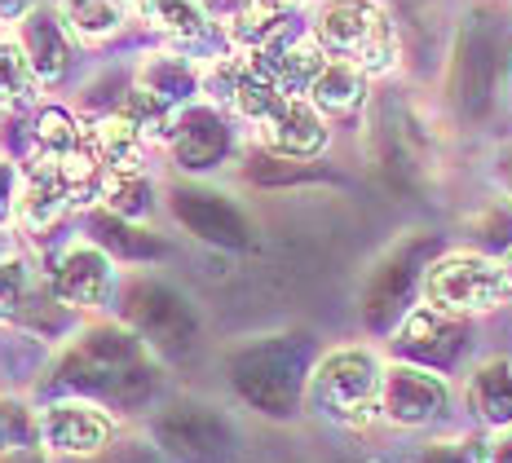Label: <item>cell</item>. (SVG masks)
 Listing matches in <instances>:
<instances>
[{"label": "cell", "instance_id": "6da1fadb", "mask_svg": "<svg viewBox=\"0 0 512 463\" xmlns=\"http://www.w3.org/2000/svg\"><path fill=\"white\" fill-rule=\"evenodd\" d=\"M309 40L327 58L354 62L367 75H389L398 67V23L380 0H318L309 18Z\"/></svg>", "mask_w": 512, "mask_h": 463}, {"label": "cell", "instance_id": "7a4b0ae2", "mask_svg": "<svg viewBox=\"0 0 512 463\" xmlns=\"http://www.w3.org/2000/svg\"><path fill=\"white\" fill-rule=\"evenodd\" d=\"M420 296L424 305L451 318H477L504 309L512 300V283L504 261H495L490 252H446L424 265Z\"/></svg>", "mask_w": 512, "mask_h": 463}, {"label": "cell", "instance_id": "3957f363", "mask_svg": "<svg viewBox=\"0 0 512 463\" xmlns=\"http://www.w3.org/2000/svg\"><path fill=\"white\" fill-rule=\"evenodd\" d=\"M380 389H384V362L367 344H340L323 353V362L309 375V397L332 424L362 428L380 415Z\"/></svg>", "mask_w": 512, "mask_h": 463}, {"label": "cell", "instance_id": "277c9868", "mask_svg": "<svg viewBox=\"0 0 512 463\" xmlns=\"http://www.w3.org/2000/svg\"><path fill=\"white\" fill-rule=\"evenodd\" d=\"M451 411V384L429 366L393 362L384 366V389H380V415L398 428H429L433 419Z\"/></svg>", "mask_w": 512, "mask_h": 463}, {"label": "cell", "instance_id": "5b68a950", "mask_svg": "<svg viewBox=\"0 0 512 463\" xmlns=\"http://www.w3.org/2000/svg\"><path fill=\"white\" fill-rule=\"evenodd\" d=\"M115 287V261L102 243L93 239H76L62 247L58 265H53L49 292L62 300L67 309H102L111 300Z\"/></svg>", "mask_w": 512, "mask_h": 463}, {"label": "cell", "instance_id": "8992f818", "mask_svg": "<svg viewBox=\"0 0 512 463\" xmlns=\"http://www.w3.org/2000/svg\"><path fill=\"white\" fill-rule=\"evenodd\" d=\"M111 437H115L111 415L102 406L84 402V397H62V402H49L40 411V446L53 450V455L89 459L111 446Z\"/></svg>", "mask_w": 512, "mask_h": 463}, {"label": "cell", "instance_id": "52a82bcc", "mask_svg": "<svg viewBox=\"0 0 512 463\" xmlns=\"http://www.w3.org/2000/svg\"><path fill=\"white\" fill-rule=\"evenodd\" d=\"M256 137L274 159H318L332 142V128L309 98H283L279 111L256 124Z\"/></svg>", "mask_w": 512, "mask_h": 463}, {"label": "cell", "instance_id": "ba28073f", "mask_svg": "<svg viewBox=\"0 0 512 463\" xmlns=\"http://www.w3.org/2000/svg\"><path fill=\"white\" fill-rule=\"evenodd\" d=\"M168 146H173V159L186 172H204L217 168L230 150V128H226V111L221 106H181L173 133H168Z\"/></svg>", "mask_w": 512, "mask_h": 463}, {"label": "cell", "instance_id": "9c48e42d", "mask_svg": "<svg viewBox=\"0 0 512 463\" xmlns=\"http://www.w3.org/2000/svg\"><path fill=\"white\" fill-rule=\"evenodd\" d=\"M18 45H23V53L31 58V67H36L40 84L45 89H53V84L67 80L71 71V58H76V40H71V31L62 27L58 9H45L40 5L36 14H27L23 23L14 27Z\"/></svg>", "mask_w": 512, "mask_h": 463}, {"label": "cell", "instance_id": "30bf717a", "mask_svg": "<svg viewBox=\"0 0 512 463\" xmlns=\"http://www.w3.org/2000/svg\"><path fill=\"white\" fill-rule=\"evenodd\" d=\"M137 89L181 111V106H195V98H204V67H195V62L173 49L146 53L137 62Z\"/></svg>", "mask_w": 512, "mask_h": 463}, {"label": "cell", "instance_id": "8fae6325", "mask_svg": "<svg viewBox=\"0 0 512 463\" xmlns=\"http://www.w3.org/2000/svg\"><path fill=\"white\" fill-rule=\"evenodd\" d=\"M89 150L102 164L106 177H128V172H142L146 137L133 128V120H124L120 111H111L89 128Z\"/></svg>", "mask_w": 512, "mask_h": 463}, {"label": "cell", "instance_id": "7c38bea8", "mask_svg": "<svg viewBox=\"0 0 512 463\" xmlns=\"http://www.w3.org/2000/svg\"><path fill=\"white\" fill-rule=\"evenodd\" d=\"M128 5H133V18H142L146 27L173 40V45H199L212 31L204 0H128Z\"/></svg>", "mask_w": 512, "mask_h": 463}, {"label": "cell", "instance_id": "4fadbf2b", "mask_svg": "<svg viewBox=\"0 0 512 463\" xmlns=\"http://www.w3.org/2000/svg\"><path fill=\"white\" fill-rule=\"evenodd\" d=\"M58 18L71 31V40L102 45L133 23V5L128 0H58Z\"/></svg>", "mask_w": 512, "mask_h": 463}, {"label": "cell", "instance_id": "5bb4252c", "mask_svg": "<svg viewBox=\"0 0 512 463\" xmlns=\"http://www.w3.org/2000/svg\"><path fill=\"white\" fill-rule=\"evenodd\" d=\"M367 84H371V75L362 67L340 62V58H327L323 71H318L314 84H309L305 98L314 102L323 115H349V111H358V106L367 102Z\"/></svg>", "mask_w": 512, "mask_h": 463}, {"label": "cell", "instance_id": "9a60e30c", "mask_svg": "<svg viewBox=\"0 0 512 463\" xmlns=\"http://www.w3.org/2000/svg\"><path fill=\"white\" fill-rule=\"evenodd\" d=\"M468 406L477 411L482 424L508 428L512 424V366L499 358L477 366L473 380H468Z\"/></svg>", "mask_w": 512, "mask_h": 463}, {"label": "cell", "instance_id": "2e32d148", "mask_svg": "<svg viewBox=\"0 0 512 463\" xmlns=\"http://www.w3.org/2000/svg\"><path fill=\"white\" fill-rule=\"evenodd\" d=\"M40 89L45 84L18 45V36H0V111H31Z\"/></svg>", "mask_w": 512, "mask_h": 463}, {"label": "cell", "instance_id": "e0dca14e", "mask_svg": "<svg viewBox=\"0 0 512 463\" xmlns=\"http://www.w3.org/2000/svg\"><path fill=\"white\" fill-rule=\"evenodd\" d=\"M455 336H460V318L442 314L433 305H420L415 314H407V322L398 331V340L407 344L415 358H437V349L455 353Z\"/></svg>", "mask_w": 512, "mask_h": 463}, {"label": "cell", "instance_id": "ac0fdd59", "mask_svg": "<svg viewBox=\"0 0 512 463\" xmlns=\"http://www.w3.org/2000/svg\"><path fill=\"white\" fill-rule=\"evenodd\" d=\"M40 446V415L27 411L18 397H0V455Z\"/></svg>", "mask_w": 512, "mask_h": 463}, {"label": "cell", "instance_id": "d6986e66", "mask_svg": "<svg viewBox=\"0 0 512 463\" xmlns=\"http://www.w3.org/2000/svg\"><path fill=\"white\" fill-rule=\"evenodd\" d=\"M27 292H31V269H27V261L18 252L0 256V322L23 318Z\"/></svg>", "mask_w": 512, "mask_h": 463}, {"label": "cell", "instance_id": "ffe728a7", "mask_svg": "<svg viewBox=\"0 0 512 463\" xmlns=\"http://www.w3.org/2000/svg\"><path fill=\"white\" fill-rule=\"evenodd\" d=\"M473 230L482 234V243L490 247V252H512V199H499L490 203V208L482 212V217L473 221Z\"/></svg>", "mask_w": 512, "mask_h": 463}, {"label": "cell", "instance_id": "44dd1931", "mask_svg": "<svg viewBox=\"0 0 512 463\" xmlns=\"http://www.w3.org/2000/svg\"><path fill=\"white\" fill-rule=\"evenodd\" d=\"M18 199H23V168L14 159H0V225L18 217Z\"/></svg>", "mask_w": 512, "mask_h": 463}, {"label": "cell", "instance_id": "7402d4cb", "mask_svg": "<svg viewBox=\"0 0 512 463\" xmlns=\"http://www.w3.org/2000/svg\"><path fill=\"white\" fill-rule=\"evenodd\" d=\"M36 9H40V0H0V27H18Z\"/></svg>", "mask_w": 512, "mask_h": 463}, {"label": "cell", "instance_id": "603a6c76", "mask_svg": "<svg viewBox=\"0 0 512 463\" xmlns=\"http://www.w3.org/2000/svg\"><path fill=\"white\" fill-rule=\"evenodd\" d=\"M420 463H473V459H468L460 446H437V450H429V455H424Z\"/></svg>", "mask_w": 512, "mask_h": 463}, {"label": "cell", "instance_id": "cb8c5ba5", "mask_svg": "<svg viewBox=\"0 0 512 463\" xmlns=\"http://www.w3.org/2000/svg\"><path fill=\"white\" fill-rule=\"evenodd\" d=\"M0 463H45V446H27V450H9V455H0Z\"/></svg>", "mask_w": 512, "mask_h": 463}, {"label": "cell", "instance_id": "d4e9b609", "mask_svg": "<svg viewBox=\"0 0 512 463\" xmlns=\"http://www.w3.org/2000/svg\"><path fill=\"white\" fill-rule=\"evenodd\" d=\"M14 247H9V234H5V225H0V256H9Z\"/></svg>", "mask_w": 512, "mask_h": 463}, {"label": "cell", "instance_id": "484cf974", "mask_svg": "<svg viewBox=\"0 0 512 463\" xmlns=\"http://www.w3.org/2000/svg\"><path fill=\"white\" fill-rule=\"evenodd\" d=\"M504 269H508V283H512V252L504 256Z\"/></svg>", "mask_w": 512, "mask_h": 463}]
</instances>
